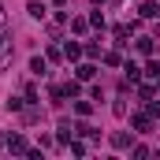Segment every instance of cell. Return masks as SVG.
I'll return each mask as SVG.
<instances>
[{"label": "cell", "mask_w": 160, "mask_h": 160, "mask_svg": "<svg viewBox=\"0 0 160 160\" xmlns=\"http://www.w3.org/2000/svg\"><path fill=\"white\" fill-rule=\"evenodd\" d=\"M89 108H93L89 101H78V104H75V112H78V116H89Z\"/></svg>", "instance_id": "8fae6325"}, {"label": "cell", "mask_w": 160, "mask_h": 160, "mask_svg": "<svg viewBox=\"0 0 160 160\" xmlns=\"http://www.w3.org/2000/svg\"><path fill=\"white\" fill-rule=\"evenodd\" d=\"M134 127L138 130H149V116H134Z\"/></svg>", "instance_id": "7c38bea8"}, {"label": "cell", "mask_w": 160, "mask_h": 160, "mask_svg": "<svg viewBox=\"0 0 160 160\" xmlns=\"http://www.w3.org/2000/svg\"><path fill=\"white\" fill-rule=\"evenodd\" d=\"M8 149H11V153H30V145H26V138H22V134H15V138L8 142Z\"/></svg>", "instance_id": "7a4b0ae2"}, {"label": "cell", "mask_w": 160, "mask_h": 160, "mask_svg": "<svg viewBox=\"0 0 160 160\" xmlns=\"http://www.w3.org/2000/svg\"><path fill=\"white\" fill-rule=\"evenodd\" d=\"M0 19H4V8H0Z\"/></svg>", "instance_id": "5bb4252c"}, {"label": "cell", "mask_w": 160, "mask_h": 160, "mask_svg": "<svg viewBox=\"0 0 160 160\" xmlns=\"http://www.w3.org/2000/svg\"><path fill=\"white\" fill-rule=\"evenodd\" d=\"M138 52L149 56V52H153V38H138Z\"/></svg>", "instance_id": "8992f818"}, {"label": "cell", "mask_w": 160, "mask_h": 160, "mask_svg": "<svg viewBox=\"0 0 160 160\" xmlns=\"http://www.w3.org/2000/svg\"><path fill=\"white\" fill-rule=\"evenodd\" d=\"M52 4H60V8H63V4H67V0H52Z\"/></svg>", "instance_id": "4fadbf2b"}, {"label": "cell", "mask_w": 160, "mask_h": 160, "mask_svg": "<svg viewBox=\"0 0 160 160\" xmlns=\"http://www.w3.org/2000/svg\"><path fill=\"white\" fill-rule=\"evenodd\" d=\"M71 134H75V127L63 119V123H60V134H56V138H60V142H71Z\"/></svg>", "instance_id": "3957f363"}, {"label": "cell", "mask_w": 160, "mask_h": 160, "mask_svg": "<svg viewBox=\"0 0 160 160\" xmlns=\"http://www.w3.org/2000/svg\"><path fill=\"white\" fill-rule=\"evenodd\" d=\"M93 4H101V0H93Z\"/></svg>", "instance_id": "9a60e30c"}, {"label": "cell", "mask_w": 160, "mask_h": 160, "mask_svg": "<svg viewBox=\"0 0 160 160\" xmlns=\"http://www.w3.org/2000/svg\"><path fill=\"white\" fill-rule=\"evenodd\" d=\"M93 75H97V71H93L89 63H82V67H78V78H82V82H89V78H93Z\"/></svg>", "instance_id": "9c48e42d"}, {"label": "cell", "mask_w": 160, "mask_h": 160, "mask_svg": "<svg viewBox=\"0 0 160 160\" xmlns=\"http://www.w3.org/2000/svg\"><path fill=\"white\" fill-rule=\"evenodd\" d=\"M30 71H34V75H45L48 67H45V60H41V56H34V60H30Z\"/></svg>", "instance_id": "52a82bcc"}, {"label": "cell", "mask_w": 160, "mask_h": 160, "mask_svg": "<svg viewBox=\"0 0 160 160\" xmlns=\"http://www.w3.org/2000/svg\"><path fill=\"white\" fill-rule=\"evenodd\" d=\"M142 15H145V19H157V15H160V4H153V0L142 4Z\"/></svg>", "instance_id": "277c9868"}, {"label": "cell", "mask_w": 160, "mask_h": 160, "mask_svg": "<svg viewBox=\"0 0 160 160\" xmlns=\"http://www.w3.org/2000/svg\"><path fill=\"white\" fill-rule=\"evenodd\" d=\"M112 145H116V149H127V145H130V138H127V134H112Z\"/></svg>", "instance_id": "ba28073f"}, {"label": "cell", "mask_w": 160, "mask_h": 160, "mask_svg": "<svg viewBox=\"0 0 160 160\" xmlns=\"http://www.w3.org/2000/svg\"><path fill=\"white\" fill-rule=\"evenodd\" d=\"M63 52H67V60H78V56H82V48H78V45H67Z\"/></svg>", "instance_id": "30bf717a"}, {"label": "cell", "mask_w": 160, "mask_h": 160, "mask_svg": "<svg viewBox=\"0 0 160 160\" xmlns=\"http://www.w3.org/2000/svg\"><path fill=\"white\" fill-rule=\"evenodd\" d=\"M11 52H15V48H11V30H4V34H0V71L11 63Z\"/></svg>", "instance_id": "6da1fadb"}, {"label": "cell", "mask_w": 160, "mask_h": 160, "mask_svg": "<svg viewBox=\"0 0 160 160\" xmlns=\"http://www.w3.org/2000/svg\"><path fill=\"white\" fill-rule=\"evenodd\" d=\"M26 11H30L34 19H41V15H45V4H38V0H30V4H26Z\"/></svg>", "instance_id": "5b68a950"}]
</instances>
